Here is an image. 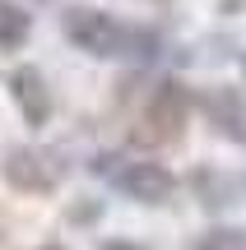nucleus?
Returning <instances> with one entry per match:
<instances>
[{
  "instance_id": "nucleus-1",
  "label": "nucleus",
  "mask_w": 246,
  "mask_h": 250,
  "mask_svg": "<svg viewBox=\"0 0 246 250\" xmlns=\"http://www.w3.org/2000/svg\"><path fill=\"white\" fill-rule=\"evenodd\" d=\"M65 37H70L79 51L98 56V61H107V56H149V46H154L149 33H130L107 9H93V5L65 9Z\"/></svg>"
},
{
  "instance_id": "nucleus-2",
  "label": "nucleus",
  "mask_w": 246,
  "mask_h": 250,
  "mask_svg": "<svg viewBox=\"0 0 246 250\" xmlns=\"http://www.w3.org/2000/svg\"><path fill=\"white\" fill-rule=\"evenodd\" d=\"M0 176H5L9 190H19V195H51V190L65 181V167H61L56 153L33 148V144H19V148L5 153Z\"/></svg>"
},
{
  "instance_id": "nucleus-3",
  "label": "nucleus",
  "mask_w": 246,
  "mask_h": 250,
  "mask_svg": "<svg viewBox=\"0 0 246 250\" xmlns=\"http://www.w3.org/2000/svg\"><path fill=\"white\" fill-rule=\"evenodd\" d=\"M191 107H195L191 88H186L181 79H163L154 93H149V107H144V125H149L144 139H158V144L181 139L186 121H191Z\"/></svg>"
},
{
  "instance_id": "nucleus-4",
  "label": "nucleus",
  "mask_w": 246,
  "mask_h": 250,
  "mask_svg": "<svg viewBox=\"0 0 246 250\" xmlns=\"http://www.w3.org/2000/svg\"><path fill=\"white\" fill-rule=\"evenodd\" d=\"M98 171H107L112 186L126 199H135V204H167V199L177 195V176L163 162H121V167L98 162Z\"/></svg>"
},
{
  "instance_id": "nucleus-5",
  "label": "nucleus",
  "mask_w": 246,
  "mask_h": 250,
  "mask_svg": "<svg viewBox=\"0 0 246 250\" xmlns=\"http://www.w3.org/2000/svg\"><path fill=\"white\" fill-rule=\"evenodd\" d=\"M9 98L19 102V111H23L28 125H46V116H51V93H46L42 70L19 65V70L9 74Z\"/></svg>"
},
{
  "instance_id": "nucleus-6",
  "label": "nucleus",
  "mask_w": 246,
  "mask_h": 250,
  "mask_svg": "<svg viewBox=\"0 0 246 250\" xmlns=\"http://www.w3.org/2000/svg\"><path fill=\"white\" fill-rule=\"evenodd\" d=\"M204 116H209V125L223 134V139L246 144V98H242L237 88H214V93H204Z\"/></svg>"
},
{
  "instance_id": "nucleus-7",
  "label": "nucleus",
  "mask_w": 246,
  "mask_h": 250,
  "mask_svg": "<svg viewBox=\"0 0 246 250\" xmlns=\"http://www.w3.org/2000/svg\"><path fill=\"white\" fill-rule=\"evenodd\" d=\"M28 33H33V23H28V14L19 5H0V51H9V46H23Z\"/></svg>"
},
{
  "instance_id": "nucleus-8",
  "label": "nucleus",
  "mask_w": 246,
  "mask_h": 250,
  "mask_svg": "<svg viewBox=\"0 0 246 250\" xmlns=\"http://www.w3.org/2000/svg\"><path fill=\"white\" fill-rule=\"evenodd\" d=\"M191 186L204 195V204H209V208L232 204V181H219V171H200V176H191Z\"/></svg>"
},
{
  "instance_id": "nucleus-9",
  "label": "nucleus",
  "mask_w": 246,
  "mask_h": 250,
  "mask_svg": "<svg viewBox=\"0 0 246 250\" xmlns=\"http://www.w3.org/2000/svg\"><path fill=\"white\" fill-rule=\"evenodd\" d=\"M191 250H246V227H214Z\"/></svg>"
},
{
  "instance_id": "nucleus-10",
  "label": "nucleus",
  "mask_w": 246,
  "mask_h": 250,
  "mask_svg": "<svg viewBox=\"0 0 246 250\" xmlns=\"http://www.w3.org/2000/svg\"><path fill=\"white\" fill-rule=\"evenodd\" d=\"M102 250H149V246H139V241H107Z\"/></svg>"
},
{
  "instance_id": "nucleus-11",
  "label": "nucleus",
  "mask_w": 246,
  "mask_h": 250,
  "mask_svg": "<svg viewBox=\"0 0 246 250\" xmlns=\"http://www.w3.org/2000/svg\"><path fill=\"white\" fill-rule=\"evenodd\" d=\"M37 250H65V246H56V241H51V246H37Z\"/></svg>"
},
{
  "instance_id": "nucleus-12",
  "label": "nucleus",
  "mask_w": 246,
  "mask_h": 250,
  "mask_svg": "<svg viewBox=\"0 0 246 250\" xmlns=\"http://www.w3.org/2000/svg\"><path fill=\"white\" fill-rule=\"evenodd\" d=\"M0 241H5V213H0Z\"/></svg>"
}]
</instances>
